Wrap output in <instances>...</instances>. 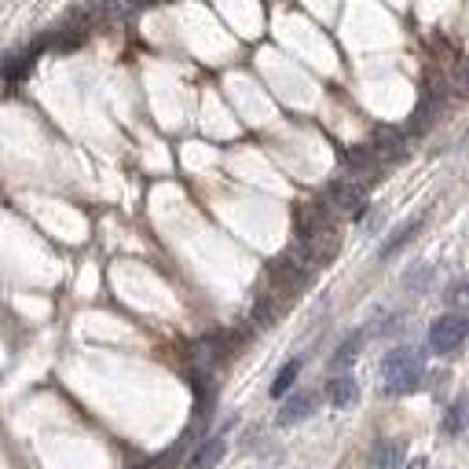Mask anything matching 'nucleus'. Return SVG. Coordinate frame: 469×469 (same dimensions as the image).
Returning a JSON list of instances; mask_svg holds the SVG:
<instances>
[{"instance_id": "f257e3e1", "label": "nucleus", "mask_w": 469, "mask_h": 469, "mask_svg": "<svg viewBox=\"0 0 469 469\" xmlns=\"http://www.w3.org/2000/svg\"><path fill=\"white\" fill-rule=\"evenodd\" d=\"M381 378H385V393L388 397H407L418 393V385L425 378V356L418 348H393L388 356L381 360Z\"/></svg>"}, {"instance_id": "f03ea898", "label": "nucleus", "mask_w": 469, "mask_h": 469, "mask_svg": "<svg viewBox=\"0 0 469 469\" xmlns=\"http://www.w3.org/2000/svg\"><path fill=\"white\" fill-rule=\"evenodd\" d=\"M465 337H469L465 311H444V316H437L429 323L425 345H429V352H437V356H451V352H458L465 345Z\"/></svg>"}, {"instance_id": "7ed1b4c3", "label": "nucleus", "mask_w": 469, "mask_h": 469, "mask_svg": "<svg viewBox=\"0 0 469 469\" xmlns=\"http://www.w3.org/2000/svg\"><path fill=\"white\" fill-rule=\"evenodd\" d=\"M268 276H271V286H276V297H294V294H301L308 286L311 271L286 250L283 257H276L268 264Z\"/></svg>"}, {"instance_id": "20e7f679", "label": "nucleus", "mask_w": 469, "mask_h": 469, "mask_svg": "<svg viewBox=\"0 0 469 469\" xmlns=\"http://www.w3.org/2000/svg\"><path fill=\"white\" fill-rule=\"evenodd\" d=\"M327 206L330 213H345L352 220H360L367 213V187L360 180H334L327 187Z\"/></svg>"}, {"instance_id": "39448f33", "label": "nucleus", "mask_w": 469, "mask_h": 469, "mask_svg": "<svg viewBox=\"0 0 469 469\" xmlns=\"http://www.w3.org/2000/svg\"><path fill=\"white\" fill-rule=\"evenodd\" d=\"M371 150H374V158H378L381 166H388V162H400L404 154H407V147H404V136H400L397 129H378V132H374V143H371Z\"/></svg>"}, {"instance_id": "423d86ee", "label": "nucleus", "mask_w": 469, "mask_h": 469, "mask_svg": "<svg viewBox=\"0 0 469 469\" xmlns=\"http://www.w3.org/2000/svg\"><path fill=\"white\" fill-rule=\"evenodd\" d=\"M327 400H330L334 411H348L352 404L360 400V381L352 378V374H337V378H330V385H327Z\"/></svg>"}, {"instance_id": "0eeeda50", "label": "nucleus", "mask_w": 469, "mask_h": 469, "mask_svg": "<svg viewBox=\"0 0 469 469\" xmlns=\"http://www.w3.org/2000/svg\"><path fill=\"white\" fill-rule=\"evenodd\" d=\"M224 451H227V440H224V433H213V437H206L199 448L191 451V458H187V469H213V465L224 458Z\"/></svg>"}, {"instance_id": "6e6552de", "label": "nucleus", "mask_w": 469, "mask_h": 469, "mask_svg": "<svg viewBox=\"0 0 469 469\" xmlns=\"http://www.w3.org/2000/svg\"><path fill=\"white\" fill-rule=\"evenodd\" d=\"M345 169H348L352 176L378 180V173H381V162L374 158V150H371V147H352V150H345Z\"/></svg>"}, {"instance_id": "1a4fd4ad", "label": "nucleus", "mask_w": 469, "mask_h": 469, "mask_svg": "<svg viewBox=\"0 0 469 469\" xmlns=\"http://www.w3.org/2000/svg\"><path fill=\"white\" fill-rule=\"evenodd\" d=\"M418 231H422V217H411V220H404V224H400V227H397V231H393V234H388V239L381 243L378 257H381V260H388V257H397V253H400V250H404V246H407V243L414 239Z\"/></svg>"}, {"instance_id": "9d476101", "label": "nucleus", "mask_w": 469, "mask_h": 469, "mask_svg": "<svg viewBox=\"0 0 469 469\" xmlns=\"http://www.w3.org/2000/svg\"><path fill=\"white\" fill-rule=\"evenodd\" d=\"M400 462H404V440L381 437L371 448V469H400Z\"/></svg>"}, {"instance_id": "9b49d317", "label": "nucleus", "mask_w": 469, "mask_h": 469, "mask_svg": "<svg viewBox=\"0 0 469 469\" xmlns=\"http://www.w3.org/2000/svg\"><path fill=\"white\" fill-rule=\"evenodd\" d=\"M283 316V297H276V294H260L257 301H253V316H250V323L253 327H276V320Z\"/></svg>"}, {"instance_id": "f8f14e48", "label": "nucleus", "mask_w": 469, "mask_h": 469, "mask_svg": "<svg viewBox=\"0 0 469 469\" xmlns=\"http://www.w3.org/2000/svg\"><path fill=\"white\" fill-rule=\"evenodd\" d=\"M311 411H316V393H294V397L283 404V411H279V425H297V422H304Z\"/></svg>"}, {"instance_id": "ddd939ff", "label": "nucleus", "mask_w": 469, "mask_h": 469, "mask_svg": "<svg viewBox=\"0 0 469 469\" xmlns=\"http://www.w3.org/2000/svg\"><path fill=\"white\" fill-rule=\"evenodd\" d=\"M30 66H33V55H30V52H12V55H4V59H0V81H4V85H19L22 77L30 73Z\"/></svg>"}, {"instance_id": "4468645a", "label": "nucleus", "mask_w": 469, "mask_h": 469, "mask_svg": "<svg viewBox=\"0 0 469 469\" xmlns=\"http://www.w3.org/2000/svg\"><path fill=\"white\" fill-rule=\"evenodd\" d=\"M360 348H363V334H360V330H356V334H348V337L337 345V352L330 356V371H348L352 363H356Z\"/></svg>"}, {"instance_id": "2eb2a0df", "label": "nucleus", "mask_w": 469, "mask_h": 469, "mask_svg": "<svg viewBox=\"0 0 469 469\" xmlns=\"http://www.w3.org/2000/svg\"><path fill=\"white\" fill-rule=\"evenodd\" d=\"M301 367H304L301 360H286V363L279 367V374H276V381H271V397H276V400H279V397H286V393H290V388H294V381L301 378Z\"/></svg>"}, {"instance_id": "dca6fc26", "label": "nucleus", "mask_w": 469, "mask_h": 469, "mask_svg": "<svg viewBox=\"0 0 469 469\" xmlns=\"http://www.w3.org/2000/svg\"><path fill=\"white\" fill-rule=\"evenodd\" d=\"M462 418H465V397H458V400L448 407V414H444V422H440V433H444V437H458V433H462Z\"/></svg>"}, {"instance_id": "f3484780", "label": "nucleus", "mask_w": 469, "mask_h": 469, "mask_svg": "<svg viewBox=\"0 0 469 469\" xmlns=\"http://www.w3.org/2000/svg\"><path fill=\"white\" fill-rule=\"evenodd\" d=\"M429 279H433V268L422 264V268H411V271H407V276H404V286H407V290H414V286H418V290H425V286H429Z\"/></svg>"}, {"instance_id": "a211bd4d", "label": "nucleus", "mask_w": 469, "mask_h": 469, "mask_svg": "<svg viewBox=\"0 0 469 469\" xmlns=\"http://www.w3.org/2000/svg\"><path fill=\"white\" fill-rule=\"evenodd\" d=\"M448 304L451 308H469V279H458L448 286Z\"/></svg>"}, {"instance_id": "6ab92c4d", "label": "nucleus", "mask_w": 469, "mask_h": 469, "mask_svg": "<svg viewBox=\"0 0 469 469\" xmlns=\"http://www.w3.org/2000/svg\"><path fill=\"white\" fill-rule=\"evenodd\" d=\"M455 85H458V92H462V96H469V63L458 70V81H455Z\"/></svg>"}]
</instances>
